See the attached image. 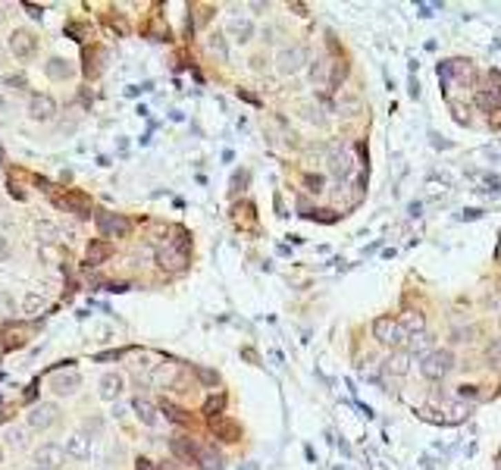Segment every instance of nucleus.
Segmentation results:
<instances>
[{"mask_svg": "<svg viewBox=\"0 0 501 470\" xmlns=\"http://www.w3.org/2000/svg\"><path fill=\"white\" fill-rule=\"evenodd\" d=\"M210 429L217 433V439H223V442H238V439H242V429H238V423L226 420L223 414L213 417V420H210Z\"/></svg>", "mask_w": 501, "mask_h": 470, "instance_id": "f8f14e48", "label": "nucleus"}, {"mask_svg": "<svg viewBox=\"0 0 501 470\" xmlns=\"http://www.w3.org/2000/svg\"><path fill=\"white\" fill-rule=\"evenodd\" d=\"M10 445H13V449H26V433H22V429H10Z\"/></svg>", "mask_w": 501, "mask_h": 470, "instance_id": "bb28decb", "label": "nucleus"}, {"mask_svg": "<svg viewBox=\"0 0 501 470\" xmlns=\"http://www.w3.org/2000/svg\"><path fill=\"white\" fill-rule=\"evenodd\" d=\"M95 223H97V229H101L104 239H122V235H129V219L119 217V213L101 210L95 217Z\"/></svg>", "mask_w": 501, "mask_h": 470, "instance_id": "f257e3e1", "label": "nucleus"}, {"mask_svg": "<svg viewBox=\"0 0 501 470\" xmlns=\"http://www.w3.org/2000/svg\"><path fill=\"white\" fill-rule=\"evenodd\" d=\"M28 116L35 123H50L57 116V104L50 95H32L28 97Z\"/></svg>", "mask_w": 501, "mask_h": 470, "instance_id": "20e7f679", "label": "nucleus"}, {"mask_svg": "<svg viewBox=\"0 0 501 470\" xmlns=\"http://www.w3.org/2000/svg\"><path fill=\"white\" fill-rule=\"evenodd\" d=\"M373 333H376V339L380 342H398V323H392L389 317H382V320H376Z\"/></svg>", "mask_w": 501, "mask_h": 470, "instance_id": "6ab92c4d", "label": "nucleus"}, {"mask_svg": "<svg viewBox=\"0 0 501 470\" xmlns=\"http://www.w3.org/2000/svg\"><path fill=\"white\" fill-rule=\"evenodd\" d=\"M0 63H3V50H0Z\"/></svg>", "mask_w": 501, "mask_h": 470, "instance_id": "c756f323", "label": "nucleus"}, {"mask_svg": "<svg viewBox=\"0 0 501 470\" xmlns=\"http://www.w3.org/2000/svg\"><path fill=\"white\" fill-rule=\"evenodd\" d=\"M35 232H38V239L44 242V245H54V242H57V235H60L54 223H38V226H35Z\"/></svg>", "mask_w": 501, "mask_h": 470, "instance_id": "5701e85b", "label": "nucleus"}, {"mask_svg": "<svg viewBox=\"0 0 501 470\" xmlns=\"http://www.w3.org/2000/svg\"><path fill=\"white\" fill-rule=\"evenodd\" d=\"M10 257V242L0 235V260H7Z\"/></svg>", "mask_w": 501, "mask_h": 470, "instance_id": "c85d7f7f", "label": "nucleus"}, {"mask_svg": "<svg viewBox=\"0 0 501 470\" xmlns=\"http://www.w3.org/2000/svg\"><path fill=\"white\" fill-rule=\"evenodd\" d=\"M204 414L210 417V420H213V417L223 414V395H219V398H210V402L204 404Z\"/></svg>", "mask_w": 501, "mask_h": 470, "instance_id": "393cba45", "label": "nucleus"}, {"mask_svg": "<svg viewBox=\"0 0 501 470\" xmlns=\"http://www.w3.org/2000/svg\"><path fill=\"white\" fill-rule=\"evenodd\" d=\"M44 307H48V301H44V295H38V292H28L26 298H22V313H28V317H38Z\"/></svg>", "mask_w": 501, "mask_h": 470, "instance_id": "aec40b11", "label": "nucleus"}, {"mask_svg": "<svg viewBox=\"0 0 501 470\" xmlns=\"http://www.w3.org/2000/svg\"><path fill=\"white\" fill-rule=\"evenodd\" d=\"M276 63H279V72L282 75H295L301 66H304V50L301 48H282L279 50V57H276Z\"/></svg>", "mask_w": 501, "mask_h": 470, "instance_id": "0eeeda50", "label": "nucleus"}, {"mask_svg": "<svg viewBox=\"0 0 501 470\" xmlns=\"http://www.w3.org/2000/svg\"><path fill=\"white\" fill-rule=\"evenodd\" d=\"M157 264H160L163 270H166V266H170V270H179V266L185 264V242H176V245H170V248H160V251H157Z\"/></svg>", "mask_w": 501, "mask_h": 470, "instance_id": "1a4fd4ad", "label": "nucleus"}, {"mask_svg": "<svg viewBox=\"0 0 501 470\" xmlns=\"http://www.w3.org/2000/svg\"><path fill=\"white\" fill-rule=\"evenodd\" d=\"M79 386H81V376L75 373V370L50 376V389H54L57 395H75V392H79Z\"/></svg>", "mask_w": 501, "mask_h": 470, "instance_id": "9d476101", "label": "nucleus"}, {"mask_svg": "<svg viewBox=\"0 0 501 470\" xmlns=\"http://www.w3.org/2000/svg\"><path fill=\"white\" fill-rule=\"evenodd\" d=\"M63 464H66V451L57 442H44L35 451V467L38 470H60Z\"/></svg>", "mask_w": 501, "mask_h": 470, "instance_id": "f03ea898", "label": "nucleus"}, {"mask_svg": "<svg viewBox=\"0 0 501 470\" xmlns=\"http://www.w3.org/2000/svg\"><path fill=\"white\" fill-rule=\"evenodd\" d=\"M195 464L201 470H223V455L217 449H207V445H197V455H195Z\"/></svg>", "mask_w": 501, "mask_h": 470, "instance_id": "4468645a", "label": "nucleus"}, {"mask_svg": "<svg viewBox=\"0 0 501 470\" xmlns=\"http://www.w3.org/2000/svg\"><path fill=\"white\" fill-rule=\"evenodd\" d=\"M10 50H13L16 60H28V57H35V50H38V41H35L32 32L16 28V32L10 35Z\"/></svg>", "mask_w": 501, "mask_h": 470, "instance_id": "39448f33", "label": "nucleus"}, {"mask_svg": "<svg viewBox=\"0 0 501 470\" xmlns=\"http://www.w3.org/2000/svg\"><path fill=\"white\" fill-rule=\"evenodd\" d=\"M207 54L217 57L219 63L229 60V48H226V35L223 32H210V35H207Z\"/></svg>", "mask_w": 501, "mask_h": 470, "instance_id": "dca6fc26", "label": "nucleus"}, {"mask_svg": "<svg viewBox=\"0 0 501 470\" xmlns=\"http://www.w3.org/2000/svg\"><path fill=\"white\" fill-rule=\"evenodd\" d=\"M226 32H229V38H235L238 44H248V41H250V35H254V22H250L248 16L232 13L229 22H226Z\"/></svg>", "mask_w": 501, "mask_h": 470, "instance_id": "6e6552de", "label": "nucleus"}, {"mask_svg": "<svg viewBox=\"0 0 501 470\" xmlns=\"http://www.w3.org/2000/svg\"><path fill=\"white\" fill-rule=\"evenodd\" d=\"M22 345H26L22 329H7V333H3V351H13V348H22Z\"/></svg>", "mask_w": 501, "mask_h": 470, "instance_id": "4be33fe9", "label": "nucleus"}, {"mask_svg": "<svg viewBox=\"0 0 501 470\" xmlns=\"http://www.w3.org/2000/svg\"><path fill=\"white\" fill-rule=\"evenodd\" d=\"M170 451L176 458H182L185 464H191L195 461V455H197V445L191 442V439H170Z\"/></svg>", "mask_w": 501, "mask_h": 470, "instance_id": "a211bd4d", "label": "nucleus"}, {"mask_svg": "<svg viewBox=\"0 0 501 470\" xmlns=\"http://www.w3.org/2000/svg\"><path fill=\"white\" fill-rule=\"evenodd\" d=\"M44 72H48L54 82H66L69 75H72V66H69L66 60H60V57H50V60L44 63Z\"/></svg>", "mask_w": 501, "mask_h": 470, "instance_id": "f3484780", "label": "nucleus"}, {"mask_svg": "<svg viewBox=\"0 0 501 470\" xmlns=\"http://www.w3.org/2000/svg\"><path fill=\"white\" fill-rule=\"evenodd\" d=\"M195 373L201 376V380L207 382V386H217V382H219V376L213 373V370H207V367H195Z\"/></svg>", "mask_w": 501, "mask_h": 470, "instance_id": "a878e982", "label": "nucleus"}, {"mask_svg": "<svg viewBox=\"0 0 501 470\" xmlns=\"http://www.w3.org/2000/svg\"><path fill=\"white\" fill-rule=\"evenodd\" d=\"M122 386H126V380H122V373H116V370H110V373H104L101 380H97V392H101L104 402H116V398L122 395Z\"/></svg>", "mask_w": 501, "mask_h": 470, "instance_id": "423d86ee", "label": "nucleus"}, {"mask_svg": "<svg viewBox=\"0 0 501 470\" xmlns=\"http://www.w3.org/2000/svg\"><path fill=\"white\" fill-rule=\"evenodd\" d=\"M160 411H163V414H166V420L179 423V427H185V423H191L188 411H182V408H179V404H173V402H163V404H160Z\"/></svg>", "mask_w": 501, "mask_h": 470, "instance_id": "412c9836", "label": "nucleus"}, {"mask_svg": "<svg viewBox=\"0 0 501 470\" xmlns=\"http://www.w3.org/2000/svg\"><path fill=\"white\" fill-rule=\"evenodd\" d=\"M110 254H113V245H110L107 239H95L88 245V251H85V264H88V266H101Z\"/></svg>", "mask_w": 501, "mask_h": 470, "instance_id": "ddd939ff", "label": "nucleus"}, {"mask_svg": "<svg viewBox=\"0 0 501 470\" xmlns=\"http://www.w3.org/2000/svg\"><path fill=\"white\" fill-rule=\"evenodd\" d=\"M135 417L141 420V427H150L154 429L160 423V414H157V404L148 402V398H135Z\"/></svg>", "mask_w": 501, "mask_h": 470, "instance_id": "2eb2a0df", "label": "nucleus"}, {"mask_svg": "<svg viewBox=\"0 0 501 470\" xmlns=\"http://www.w3.org/2000/svg\"><path fill=\"white\" fill-rule=\"evenodd\" d=\"M135 470H157V464H154V461H148V458H138Z\"/></svg>", "mask_w": 501, "mask_h": 470, "instance_id": "cd10ccee", "label": "nucleus"}, {"mask_svg": "<svg viewBox=\"0 0 501 470\" xmlns=\"http://www.w3.org/2000/svg\"><path fill=\"white\" fill-rule=\"evenodd\" d=\"M32 470H38V467H32Z\"/></svg>", "mask_w": 501, "mask_h": 470, "instance_id": "7c9ffc66", "label": "nucleus"}, {"mask_svg": "<svg viewBox=\"0 0 501 470\" xmlns=\"http://www.w3.org/2000/svg\"><path fill=\"white\" fill-rule=\"evenodd\" d=\"M63 451L69 458H75V461H85V458H91V439L85 433H72L66 439V445H63Z\"/></svg>", "mask_w": 501, "mask_h": 470, "instance_id": "9b49d317", "label": "nucleus"}, {"mask_svg": "<svg viewBox=\"0 0 501 470\" xmlns=\"http://www.w3.org/2000/svg\"><path fill=\"white\" fill-rule=\"evenodd\" d=\"M13 313H16L13 295H10V292H0V317H13Z\"/></svg>", "mask_w": 501, "mask_h": 470, "instance_id": "b1692460", "label": "nucleus"}, {"mask_svg": "<svg viewBox=\"0 0 501 470\" xmlns=\"http://www.w3.org/2000/svg\"><path fill=\"white\" fill-rule=\"evenodd\" d=\"M57 417H60V411H57L54 402H41V404H35V408L28 411V427L32 429H50L57 423Z\"/></svg>", "mask_w": 501, "mask_h": 470, "instance_id": "7ed1b4c3", "label": "nucleus"}]
</instances>
